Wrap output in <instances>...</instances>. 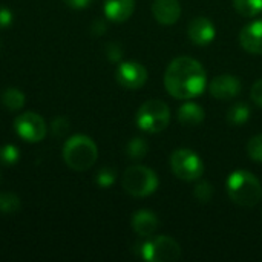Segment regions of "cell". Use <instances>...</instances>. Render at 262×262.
<instances>
[{
	"mask_svg": "<svg viewBox=\"0 0 262 262\" xmlns=\"http://www.w3.org/2000/svg\"><path fill=\"white\" fill-rule=\"evenodd\" d=\"M115 178H117V172H115L114 169H111V167H103V169L97 173L95 181H97V184H98L100 187L106 189V187H111V186L115 183Z\"/></svg>",
	"mask_w": 262,
	"mask_h": 262,
	"instance_id": "d4e9b609",
	"label": "cell"
},
{
	"mask_svg": "<svg viewBox=\"0 0 262 262\" xmlns=\"http://www.w3.org/2000/svg\"><path fill=\"white\" fill-rule=\"evenodd\" d=\"M158 226H160V221L152 210L143 209V210L135 212L132 216V229L141 238L152 236L157 232Z\"/></svg>",
	"mask_w": 262,
	"mask_h": 262,
	"instance_id": "5bb4252c",
	"label": "cell"
},
{
	"mask_svg": "<svg viewBox=\"0 0 262 262\" xmlns=\"http://www.w3.org/2000/svg\"><path fill=\"white\" fill-rule=\"evenodd\" d=\"M170 109L161 100L146 101L137 112V124L141 130L149 134H158L169 126Z\"/></svg>",
	"mask_w": 262,
	"mask_h": 262,
	"instance_id": "5b68a950",
	"label": "cell"
},
{
	"mask_svg": "<svg viewBox=\"0 0 262 262\" xmlns=\"http://www.w3.org/2000/svg\"><path fill=\"white\" fill-rule=\"evenodd\" d=\"M63 158L69 169L84 172L95 164L98 158V149L92 138L86 135H74L64 143Z\"/></svg>",
	"mask_w": 262,
	"mask_h": 262,
	"instance_id": "3957f363",
	"label": "cell"
},
{
	"mask_svg": "<svg viewBox=\"0 0 262 262\" xmlns=\"http://www.w3.org/2000/svg\"><path fill=\"white\" fill-rule=\"evenodd\" d=\"M252 100L256 106L262 107V78L258 80L252 88Z\"/></svg>",
	"mask_w": 262,
	"mask_h": 262,
	"instance_id": "f1b7e54d",
	"label": "cell"
},
{
	"mask_svg": "<svg viewBox=\"0 0 262 262\" xmlns=\"http://www.w3.org/2000/svg\"><path fill=\"white\" fill-rule=\"evenodd\" d=\"M91 32H92V35H97V37L103 35L106 32V23L103 20H95L91 26Z\"/></svg>",
	"mask_w": 262,
	"mask_h": 262,
	"instance_id": "f546056e",
	"label": "cell"
},
{
	"mask_svg": "<svg viewBox=\"0 0 262 262\" xmlns=\"http://www.w3.org/2000/svg\"><path fill=\"white\" fill-rule=\"evenodd\" d=\"M12 11L8 9L6 6H0V29H6L8 26L12 25Z\"/></svg>",
	"mask_w": 262,
	"mask_h": 262,
	"instance_id": "83f0119b",
	"label": "cell"
},
{
	"mask_svg": "<svg viewBox=\"0 0 262 262\" xmlns=\"http://www.w3.org/2000/svg\"><path fill=\"white\" fill-rule=\"evenodd\" d=\"M233 6L243 17H255L262 11V0H233Z\"/></svg>",
	"mask_w": 262,
	"mask_h": 262,
	"instance_id": "ffe728a7",
	"label": "cell"
},
{
	"mask_svg": "<svg viewBox=\"0 0 262 262\" xmlns=\"http://www.w3.org/2000/svg\"><path fill=\"white\" fill-rule=\"evenodd\" d=\"M104 15L117 23L126 21L135 11V0H104Z\"/></svg>",
	"mask_w": 262,
	"mask_h": 262,
	"instance_id": "9a60e30c",
	"label": "cell"
},
{
	"mask_svg": "<svg viewBox=\"0 0 262 262\" xmlns=\"http://www.w3.org/2000/svg\"><path fill=\"white\" fill-rule=\"evenodd\" d=\"M68 127H69V123H68V120H66L64 117L55 118V120L52 121V124H51V130H52V134H54L55 137H63V135L66 134Z\"/></svg>",
	"mask_w": 262,
	"mask_h": 262,
	"instance_id": "484cf974",
	"label": "cell"
},
{
	"mask_svg": "<svg viewBox=\"0 0 262 262\" xmlns=\"http://www.w3.org/2000/svg\"><path fill=\"white\" fill-rule=\"evenodd\" d=\"M187 35L195 45L206 46L213 41V38L216 35V29H215V25L212 23V20H209L207 17H196L189 23Z\"/></svg>",
	"mask_w": 262,
	"mask_h": 262,
	"instance_id": "8fae6325",
	"label": "cell"
},
{
	"mask_svg": "<svg viewBox=\"0 0 262 262\" xmlns=\"http://www.w3.org/2000/svg\"><path fill=\"white\" fill-rule=\"evenodd\" d=\"M164 86L173 98L190 100L204 92L207 74L198 60L192 57H177L166 69Z\"/></svg>",
	"mask_w": 262,
	"mask_h": 262,
	"instance_id": "6da1fadb",
	"label": "cell"
},
{
	"mask_svg": "<svg viewBox=\"0 0 262 262\" xmlns=\"http://www.w3.org/2000/svg\"><path fill=\"white\" fill-rule=\"evenodd\" d=\"M247 154L252 160L262 163V134L250 138L247 143Z\"/></svg>",
	"mask_w": 262,
	"mask_h": 262,
	"instance_id": "cb8c5ba5",
	"label": "cell"
},
{
	"mask_svg": "<svg viewBox=\"0 0 262 262\" xmlns=\"http://www.w3.org/2000/svg\"><path fill=\"white\" fill-rule=\"evenodd\" d=\"M2 104L8 111H20L25 106V94L17 88H8L2 94Z\"/></svg>",
	"mask_w": 262,
	"mask_h": 262,
	"instance_id": "e0dca14e",
	"label": "cell"
},
{
	"mask_svg": "<svg viewBox=\"0 0 262 262\" xmlns=\"http://www.w3.org/2000/svg\"><path fill=\"white\" fill-rule=\"evenodd\" d=\"M213 193H215L213 186H212L209 181H201V183H198V186L195 187V192H193L195 198H196L200 203H203V204L209 203V201L212 200Z\"/></svg>",
	"mask_w": 262,
	"mask_h": 262,
	"instance_id": "603a6c76",
	"label": "cell"
},
{
	"mask_svg": "<svg viewBox=\"0 0 262 262\" xmlns=\"http://www.w3.org/2000/svg\"><path fill=\"white\" fill-rule=\"evenodd\" d=\"M249 118H250V107L243 101L233 104L227 112V121L233 126H241Z\"/></svg>",
	"mask_w": 262,
	"mask_h": 262,
	"instance_id": "ac0fdd59",
	"label": "cell"
},
{
	"mask_svg": "<svg viewBox=\"0 0 262 262\" xmlns=\"http://www.w3.org/2000/svg\"><path fill=\"white\" fill-rule=\"evenodd\" d=\"M117 81L126 89H140L147 81V71L141 63L137 61H123L115 71Z\"/></svg>",
	"mask_w": 262,
	"mask_h": 262,
	"instance_id": "9c48e42d",
	"label": "cell"
},
{
	"mask_svg": "<svg viewBox=\"0 0 262 262\" xmlns=\"http://www.w3.org/2000/svg\"><path fill=\"white\" fill-rule=\"evenodd\" d=\"M152 14L161 25H173L181 17V5L178 0H155L152 3Z\"/></svg>",
	"mask_w": 262,
	"mask_h": 262,
	"instance_id": "7c38bea8",
	"label": "cell"
},
{
	"mask_svg": "<svg viewBox=\"0 0 262 262\" xmlns=\"http://www.w3.org/2000/svg\"><path fill=\"white\" fill-rule=\"evenodd\" d=\"M230 200L243 207H253L262 198V186L259 180L247 170H235L226 183Z\"/></svg>",
	"mask_w": 262,
	"mask_h": 262,
	"instance_id": "7a4b0ae2",
	"label": "cell"
},
{
	"mask_svg": "<svg viewBox=\"0 0 262 262\" xmlns=\"http://www.w3.org/2000/svg\"><path fill=\"white\" fill-rule=\"evenodd\" d=\"M170 167L177 178L183 181L200 180L204 173L203 160L192 149H178L170 157Z\"/></svg>",
	"mask_w": 262,
	"mask_h": 262,
	"instance_id": "8992f818",
	"label": "cell"
},
{
	"mask_svg": "<svg viewBox=\"0 0 262 262\" xmlns=\"http://www.w3.org/2000/svg\"><path fill=\"white\" fill-rule=\"evenodd\" d=\"M239 43L250 54H262V18L244 26L239 34Z\"/></svg>",
	"mask_w": 262,
	"mask_h": 262,
	"instance_id": "4fadbf2b",
	"label": "cell"
},
{
	"mask_svg": "<svg viewBox=\"0 0 262 262\" xmlns=\"http://www.w3.org/2000/svg\"><path fill=\"white\" fill-rule=\"evenodd\" d=\"M64 3L72 9H84L92 3V0H64Z\"/></svg>",
	"mask_w": 262,
	"mask_h": 262,
	"instance_id": "4dcf8cb0",
	"label": "cell"
},
{
	"mask_svg": "<svg viewBox=\"0 0 262 262\" xmlns=\"http://www.w3.org/2000/svg\"><path fill=\"white\" fill-rule=\"evenodd\" d=\"M17 135L26 143H40L48 132L45 120L35 112H25L14 121Z\"/></svg>",
	"mask_w": 262,
	"mask_h": 262,
	"instance_id": "ba28073f",
	"label": "cell"
},
{
	"mask_svg": "<svg viewBox=\"0 0 262 262\" xmlns=\"http://www.w3.org/2000/svg\"><path fill=\"white\" fill-rule=\"evenodd\" d=\"M20 198L9 192H0V212L3 215H14L20 210Z\"/></svg>",
	"mask_w": 262,
	"mask_h": 262,
	"instance_id": "d6986e66",
	"label": "cell"
},
{
	"mask_svg": "<svg viewBox=\"0 0 262 262\" xmlns=\"http://www.w3.org/2000/svg\"><path fill=\"white\" fill-rule=\"evenodd\" d=\"M158 177L157 173L141 164L130 166L123 175V189L137 198H144L152 195L158 189Z\"/></svg>",
	"mask_w": 262,
	"mask_h": 262,
	"instance_id": "277c9868",
	"label": "cell"
},
{
	"mask_svg": "<svg viewBox=\"0 0 262 262\" xmlns=\"http://www.w3.org/2000/svg\"><path fill=\"white\" fill-rule=\"evenodd\" d=\"M141 258L149 262H172L180 259L181 247L170 236H157L141 244Z\"/></svg>",
	"mask_w": 262,
	"mask_h": 262,
	"instance_id": "52a82bcc",
	"label": "cell"
},
{
	"mask_svg": "<svg viewBox=\"0 0 262 262\" xmlns=\"http://www.w3.org/2000/svg\"><path fill=\"white\" fill-rule=\"evenodd\" d=\"M20 160V152L14 144H5L0 147V163L3 166H14Z\"/></svg>",
	"mask_w": 262,
	"mask_h": 262,
	"instance_id": "7402d4cb",
	"label": "cell"
},
{
	"mask_svg": "<svg viewBox=\"0 0 262 262\" xmlns=\"http://www.w3.org/2000/svg\"><path fill=\"white\" fill-rule=\"evenodd\" d=\"M209 91L216 100H232L241 92V81L235 75L223 74L213 78V81L209 84Z\"/></svg>",
	"mask_w": 262,
	"mask_h": 262,
	"instance_id": "30bf717a",
	"label": "cell"
},
{
	"mask_svg": "<svg viewBox=\"0 0 262 262\" xmlns=\"http://www.w3.org/2000/svg\"><path fill=\"white\" fill-rule=\"evenodd\" d=\"M126 152L132 160H143L149 152V144H147V141L144 138L135 137L127 143Z\"/></svg>",
	"mask_w": 262,
	"mask_h": 262,
	"instance_id": "44dd1931",
	"label": "cell"
},
{
	"mask_svg": "<svg viewBox=\"0 0 262 262\" xmlns=\"http://www.w3.org/2000/svg\"><path fill=\"white\" fill-rule=\"evenodd\" d=\"M204 120V109L196 103H184L178 111V121L183 126H196Z\"/></svg>",
	"mask_w": 262,
	"mask_h": 262,
	"instance_id": "2e32d148",
	"label": "cell"
},
{
	"mask_svg": "<svg viewBox=\"0 0 262 262\" xmlns=\"http://www.w3.org/2000/svg\"><path fill=\"white\" fill-rule=\"evenodd\" d=\"M106 54H107V58L111 61H120L121 57H123V48L118 45V43H109L107 48H106Z\"/></svg>",
	"mask_w": 262,
	"mask_h": 262,
	"instance_id": "4316f807",
	"label": "cell"
}]
</instances>
